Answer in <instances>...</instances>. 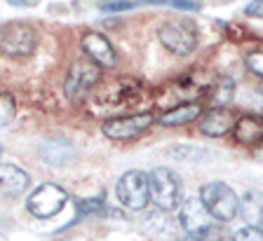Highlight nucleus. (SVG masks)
<instances>
[{"label": "nucleus", "mask_w": 263, "mask_h": 241, "mask_svg": "<svg viewBox=\"0 0 263 241\" xmlns=\"http://www.w3.org/2000/svg\"><path fill=\"white\" fill-rule=\"evenodd\" d=\"M197 197H200L202 206L207 208V213L216 223H230V220H235L240 215V197L226 183H207V185H202Z\"/></svg>", "instance_id": "1"}, {"label": "nucleus", "mask_w": 263, "mask_h": 241, "mask_svg": "<svg viewBox=\"0 0 263 241\" xmlns=\"http://www.w3.org/2000/svg\"><path fill=\"white\" fill-rule=\"evenodd\" d=\"M148 187H151V202L160 211H174L181 204L183 185L181 178L167 166H158L153 173H148Z\"/></svg>", "instance_id": "2"}, {"label": "nucleus", "mask_w": 263, "mask_h": 241, "mask_svg": "<svg viewBox=\"0 0 263 241\" xmlns=\"http://www.w3.org/2000/svg\"><path fill=\"white\" fill-rule=\"evenodd\" d=\"M38 47V33L24 21H10L0 26V52L12 59L31 56Z\"/></svg>", "instance_id": "3"}, {"label": "nucleus", "mask_w": 263, "mask_h": 241, "mask_svg": "<svg viewBox=\"0 0 263 241\" xmlns=\"http://www.w3.org/2000/svg\"><path fill=\"white\" fill-rule=\"evenodd\" d=\"M115 192H118V199L125 208L129 211H143L151 202V187H148V173L139 169L125 171V173L118 178V185H115Z\"/></svg>", "instance_id": "4"}, {"label": "nucleus", "mask_w": 263, "mask_h": 241, "mask_svg": "<svg viewBox=\"0 0 263 241\" xmlns=\"http://www.w3.org/2000/svg\"><path fill=\"white\" fill-rule=\"evenodd\" d=\"M68 202V192L61 185L54 183H45V185L35 187L26 197V208L28 213L35 215V218H54L57 213H61Z\"/></svg>", "instance_id": "5"}, {"label": "nucleus", "mask_w": 263, "mask_h": 241, "mask_svg": "<svg viewBox=\"0 0 263 241\" xmlns=\"http://www.w3.org/2000/svg\"><path fill=\"white\" fill-rule=\"evenodd\" d=\"M99 66L94 61H76L71 66V71L66 73V80H64V94L66 99L71 103H80L89 92L99 84Z\"/></svg>", "instance_id": "6"}, {"label": "nucleus", "mask_w": 263, "mask_h": 241, "mask_svg": "<svg viewBox=\"0 0 263 241\" xmlns=\"http://www.w3.org/2000/svg\"><path fill=\"white\" fill-rule=\"evenodd\" d=\"M158 38L164 50L176 56H188L197 47V28L191 21H167L160 26Z\"/></svg>", "instance_id": "7"}, {"label": "nucleus", "mask_w": 263, "mask_h": 241, "mask_svg": "<svg viewBox=\"0 0 263 241\" xmlns=\"http://www.w3.org/2000/svg\"><path fill=\"white\" fill-rule=\"evenodd\" d=\"M155 122L153 113H137V115H125V117H113V120L104 122V134L113 141H127V138L141 136L148 126Z\"/></svg>", "instance_id": "8"}, {"label": "nucleus", "mask_w": 263, "mask_h": 241, "mask_svg": "<svg viewBox=\"0 0 263 241\" xmlns=\"http://www.w3.org/2000/svg\"><path fill=\"white\" fill-rule=\"evenodd\" d=\"M212 220L214 218L207 213V208L202 206L200 197L186 199V202H183V206H181V225L186 227L191 236H197V239H200L204 232L214 227Z\"/></svg>", "instance_id": "9"}, {"label": "nucleus", "mask_w": 263, "mask_h": 241, "mask_svg": "<svg viewBox=\"0 0 263 241\" xmlns=\"http://www.w3.org/2000/svg\"><path fill=\"white\" fill-rule=\"evenodd\" d=\"M82 50H85V54H87L99 68H113L115 63H118V52L113 50L110 40L101 33L85 35V38H82Z\"/></svg>", "instance_id": "10"}, {"label": "nucleus", "mask_w": 263, "mask_h": 241, "mask_svg": "<svg viewBox=\"0 0 263 241\" xmlns=\"http://www.w3.org/2000/svg\"><path fill=\"white\" fill-rule=\"evenodd\" d=\"M233 134H235L237 143L247 145V148H263V117L254 115V113H247L240 120H235L233 124Z\"/></svg>", "instance_id": "11"}, {"label": "nucleus", "mask_w": 263, "mask_h": 241, "mask_svg": "<svg viewBox=\"0 0 263 241\" xmlns=\"http://www.w3.org/2000/svg\"><path fill=\"white\" fill-rule=\"evenodd\" d=\"M233 124H235L233 113H230L228 108H221V105L209 108L207 113L200 117V132H202L204 136H209V138L226 136V134L233 129Z\"/></svg>", "instance_id": "12"}, {"label": "nucleus", "mask_w": 263, "mask_h": 241, "mask_svg": "<svg viewBox=\"0 0 263 241\" xmlns=\"http://www.w3.org/2000/svg\"><path fill=\"white\" fill-rule=\"evenodd\" d=\"M31 187V176L14 164H0V194L19 197Z\"/></svg>", "instance_id": "13"}, {"label": "nucleus", "mask_w": 263, "mask_h": 241, "mask_svg": "<svg viewBox=\"0 0 263 241\" xmlns=\"http://www.w3.org/2000/svg\"><path fill=\"white\" fill-rule=\"evenodd\" d=\"M40 157L52 166H64V164H71L73 159L78 157V152L71 143L64 141V138H49L40 148Z\"/></svg>", "instance_id": "14"}, {"label": "nucleus", "mask_w": 263, "mask_h": 241, "mask_svg": "<svg viewBox=\"0 0 263 241\" xmlns=\"http://www.w3.org/2000/svg\"><path fill=\"white\" fill-rule=\"evenodd\" d=\"M197 115H200V105L197 103H181L176 108L162 113L158 117V124L160 126H181V124H186V122H193Z\"/></svg>", "instance_id": "15"}, {"label": "nucleus", "mask_w": 263, "mask_h": 241, "mask_svg": "<svg viewBox=\"0 0 263 241\" xmlns=\"http://www.w3.org/2000/svg\"><path fill=\"white\" fill-rule=\"evenodd\" d=\"M16 115V105H14V99L10 94H0V126L10 124Z\"/></svg>", "instance_id": "16"}, {"label": "nucleus", "mask_w": 263, "mask_h": 241, "mask_svg": "<svg viewBox=\"0 0 263 241\" xmlns=\"http://www.w3.org/2000/svg\"><path fill=\"white\" fill-rule=\"evenodd\" d=\"M245 66L249 68V73H254L256 77L263 80V50H256V52H249L245 59Z\"/></svg>", "instance_id": "17"}, {"label": "nucleus", "mask_w": 263, "mask_h": 241, "mask_svg": "<svg viewBox=\"0 0 263 241\" xmlns=\"http://www.w3.org/2000/svg\"><path fill=\"white\" fill-rule=\"evenodd\" d=\"M101 208H104V197H94V199H80V202H78V215L99 213Z\"/></svg>", "instance_id": "18"}, {"label": "nucleus", "mask_w": 263, "mask_h": 241, "mask_svg": "<svg viewBox=\"0 0 263 241\" xmlns=\"http://www.w3.org/2000/svg\"><path fill=\"white\" fill-rule=\"evenodd\" d=\"M233 241H263V230H258L254 225H247L233 234Z\"/></svg>", "instance_id": "19"}, {"label": "nucleus", "mask_w": 263, "mask_h": 241, "mask_svg": "<svg viewBox=\"0 0 263 241\" xmlns=\"http://www.w3.org/2000/svg\"><path fill=\"white\" fill-rule=\"evenodd\" d=\"M245 14H247V17L263 19V0H252V3L245 7Z\"/></svg>", "instance_id": "20"}, {"label": "nucleus", "mask_w": 263, "mask_h": 241, "mask_svg": "<svg viewBox=\"0 0 263 241\" xmlns=\"http://www.w3.org/2000/svg\"><path fill=\"white\" fill-rule=\"evenodd\" d=\"M252 110H254V115L263 117V92H256V96L252 101Z\"/></svg>", "instance_id": "21"}, {"label": "nucleus", "mask_w": 263, "mask_h": 241, "mask_svg": "<svg viewBox=\"0 0 263 241\" xmlns=\"http://www.w3.org/2000/svg\"><path fill=\"white\" fill-rule=\"evenodd\" d=\"M7 3H12V5H26V7H33V5H38V0H7Z\"/></svg>", "instance_id": "22"}, {"label": "nucleus", "mask_w": 263, "mask_h": 241, "mask_svg": "<svg viewBox=\"0 0 263 241\" xmlns=\"http://www.w3.org/2000/svg\"><path fill=\"white\" fill-rule=\"evenodd\" d=\"M179 241H202V239H197V236H183V239H179Z\"/></svg>", "instance_id": "23"}, {"label": "nucleus", "mask_w": 263, "mask_h": 241, "mask_svg": "<svg viewBox=\"0 0 263 241\" xmlns=\"http://www.w3.org/2000/svg\"><path fill=\"white\" fill-rule=\"evenodd\" d=\"M0 155H3V143H0Z\"/></svg>", "instance_id": "24"}, {"label": "nucleus", "mask_w": 263, "mask_h": 241, "mask_svg": "<svg viewBox=\"0 0 263 241\" xmlns=\"http://www.w3.org/2000/svg\"><path fill=\"white\" fill-rule=\"evenodd\" d=\"M258 152H261V155H263V148H261V150H258Z\"/></svg>", "instance_id": "25"}]
</instances>
